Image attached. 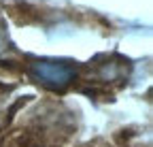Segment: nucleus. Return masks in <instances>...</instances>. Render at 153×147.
I'll use <instances>...</instances> for the list:
<instances>
[{
  "mask_svg": "<svg viewBox=\"0 0 153 147\" xmlns=\"http://www.w3.org/2000/svg\"><path fill=\"white\" fill-rule=\"evenodd\" d=\"M32 75L43 81L51 87H64L72 81L74 77V68L70 64L64 62H51V60H43V62H36L32 64Z\"/></svg>",
  "mask_w": 153,
  "mask_h": 147,
  "instance_id": "nucleus-1",
  "label": "nucleus"
},
{
  "mask_svg": "<svg viewBox=\"0 0 153 147\" xmlns=\"http://www.w3.org/2000/svg\"><path fill=\"white\" fill-rule=\"evenodd\" d=\"M4 43H7V36H4V32H2V30H0V49L4 47Z\"/></svg>",
  "mask_w": 153,
  "mask_h": 147,
  "instance_id": "nucleus-2",
  "label": "nucleus"
}]
</instances>
